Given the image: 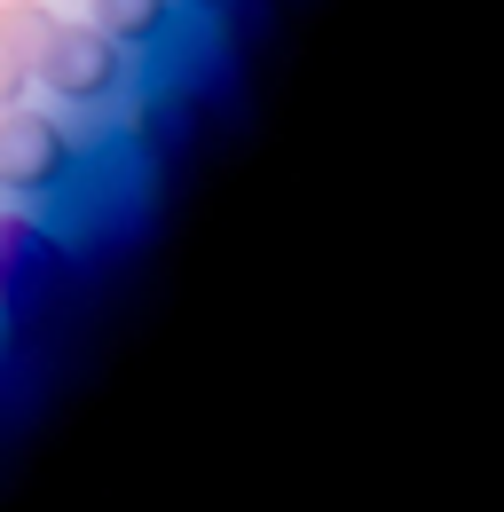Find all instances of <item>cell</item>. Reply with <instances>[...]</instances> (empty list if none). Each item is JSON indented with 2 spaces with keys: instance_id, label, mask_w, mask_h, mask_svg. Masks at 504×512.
Listing matches in <instances>:
<instances>
[{
  "instance_id": "cell-1",
  "label": "cell",
  "mask_w": 504,
  "mask_h": 512,
  "mask_svg": "<svg viewBox=\"0 0 504 512\" xmlns=\"http://www.w3.org/2000/svg\"><path fill=\"white\" fill-rule=\"evenodd\" d=\"M40 79L56 87V103H111L126 79V48L95 24H56V40L40 56Z\"/></svg>"
},
{
  "instance_id": "cell-2",
  "label": "cell",
  "mask_w": 504,
  "mask_h": 512,
  "mask_svg": "<svg viewBox=\"0 0 504 512\" xmlns=\"http://www.w3.org/2000/svg\"><path fill=\"white\" fill-rule=\"evenodd\" d=\"M63 166H71V134H63L48 111L8 103V111H0V190L40 197V190L63 182Z\"/></svg>"
},
{
  "instance_id": "cell-3",
  "label": "cell",
  "mask_w": 504,
  "mask_h": 512,
  "mask_svg": "<svg viewBox=\"0 0 504 512\" xmlns=\"http://www.w3.org/2000/svg\"><path fill=\"white\" fill-rule=\"evenodd\" d=\"M63 276H71V253L56 229H40L32 213H0V300L32 308V300L63 292Z\"/></svg>"
},
{
  "instance_id": "cell-4",
  "label": "cell",
  "mask_w": 504,
  "mask_h": 512,
  "mask_svg": "<svg viewBox=\"0 0 504 512\" xmlns=\"http://www.w3.org/2000/svg\"><path fill=\"white\" fill-rule=\"evenodd\" d=\"M174 8L182 0H87V24L111 32L119 48H150V40L174 32Z\"/></svg>"
},
{
  "instance_id": "cell-5",
  "label": "cell",
  "mask_w": 504,
  "mask_h": 512,
  "mask_svg": "<svg viewBox=\"0 0 504 512\" xmlns=\"http://www.w3.org/2000/svg\"><path fill=\"white\" fill-rule=\"evenodd\" d=\"M0 40L40 79V56H48V40H56V8H40V0H0Z\"/></svg>"
},
{
  "instance_id": "cell-6",
  "label": "cell",
  "mask_w": 504,
  "mask_h": 512,
  "mask_svg": "<svg viewBox=\"0 0 504 512\" xmlns=\"http://www.w3.org/2000/svg\"><path fill=\"white\" fill-rule=\"evenodd\" d=\"M24 95H32V64L0 40V111H8V103H24Z\"/></svg>"
},
{
  "instance_id": "cell-7",
  "label": "cell",
  "mask_w": 504,
  "mask_h": 512,
  "mask_svg": "<svg viewBox=\"0 0 504 512\" xmlns=\"http://www.w3.org/2000/svg\"><path fill=\"white\" fill-rule=\"evenodd\" d=\"M205 8H245V0H205Z\"/></svg>"
}]
</instances>
